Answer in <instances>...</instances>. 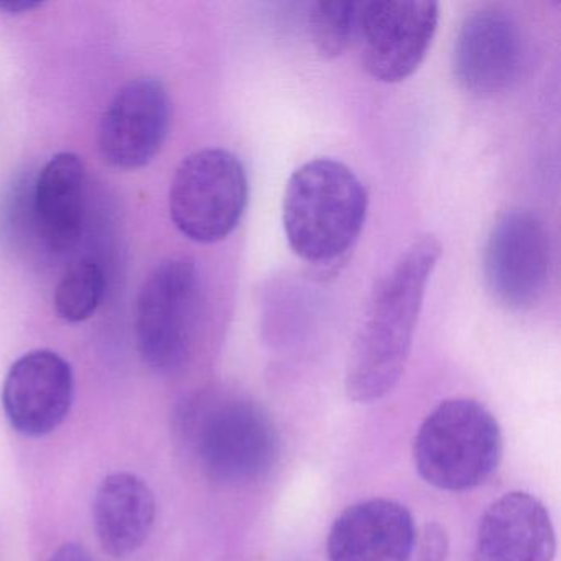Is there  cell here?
<instances>
[{
  "label": "cell",
  "mask_w": 561,
  "mask_h": 561,
  "mask_svg": "<svg viewBox=\"0 0 561 561\" xmlns=\"http://www.w3.org/2000/svg\"><path fill=\"white\" fill-rule=\"evenodd\" d=\"M448 550V534L442 525L432 522L416 534L409 561H446Z\"/></svg>",
  "instance_id": "ac0fdd59"
},
{
  "label": "cell",
  "mask_w": 561,
  "mask_h": 561,
  "mask_svg": "<svg viewBox=\"0 0 561 561\" xmlns=\"http://www.w3.org/2000/svg\"><path fill=\"white\" fill-rule=\"evenodd\" d=\"M442 254V242L435 236H423L377 284L347 359L344 386L354 402H376L399 383L426 287Z\"/></svg>",
  "instance_id": "6da1fadb"
},
{
  "label": "cell",
  "mask_w": 561,
  "mask_h": 561,
  "mask_svg": "<svg viewBox=\"0 0 561 561\" xmlns=\"http://www.w3.org/2000/svg\"><path fill=\"white\" fill-rule=\"evenodd\" d=\"M439 22V5L423 0L357 2L356 38L367 73L400 83L425 60Z\"/></svg>",
  "instance_id": "ba28073f"
},
{
  "label": "cell",
  "mask_w": 561,
  "mask_h": 561,
  "mask_svg": "<svg viewBox=\"0 0 561 561\" xmlns=\"http://www.w3.org/2000/svg\"><path fill=\"white\" fill-rule=\"evenodd\" d=\"M87 205V167L80 156L61 152L38 173L31 195V221L42 244L55 254L80 239Z\"/></svg>",
  "instance_id": "5bb4252c"
},
{
  "label": "cell",
  "mask_w": 561,
  "mask_h": 561,
  "mask_svg": "<svg viewBox=\"0 0 561 561\" xmlns=\"http://www.w3.org/2000/svg\"><path fill=\"white\" fill-rule=\"evenodd\" d=\"M550 271L545 222L520 208L499 216L482 252V275L492 298L507 310H530L543 298Z\"/></svg>",
  "instance_id": "52a82bcc"
},
{
  "label": "cell",
  "mask_w": 561,
  "mask_h": 561,
  "mask_svg": "<svg viewBox=\"0 0 561 561\" xmlns=\"http://www.w3.org/2000/svg\"><path fill=\"white\" fill-rule=\"evenodd\" d=\"M501 455L497 420L471 399L439 403L413 443V461L423 481L449 492L481 485L497 469Z\"/></svg>",
  "instance_id": "3957f363"
},
{
  "label": "cell",
  "mask_w": 561,
  "mask_h": 561,
  "mask_svg": "<svg viewBox=\"0 0 561 561\" xmlns=\"http://www.w3.org/2000/svg\"><path fill=\"white\" fill-rule=\"evenodd\" d=\"M152 489L129 472L104 479L94 497L93 518L98 540L107 554L126 558L142 547L156 522Z\"/></svg>",
  "instance_id": "9a60e30c"
},
{
  "label": "cell",
  "mask_w": 561,
  "mask_h": 561,
  "mask_svg": "<svg viewBox=\"0 0 561 561\" xmlns=\"http://www.w3.org/2000/svg\"><path fill=\"white\" fill-rule=\"evenodd\" d=\"M367 198L356 173L331 159H317L295 170L285 188L282 222L291 251L310 262L343 257L366 222Z\"/></svg>",
  "instance_id": "7a4b0ae2"
},
{
  "label": "cell",
  "mask_w": 561,
  "mask_h": 561,
  "mask_svg": "<svg viewBox=\"0 0 561 561\" xmlns=\"http://www.w3.org/2000/svg\"><path fill=\"white\" fill-rule=\"evenodd\" d=\"M202 308V278L186 257L160 262L136 301V337L140 356L157 373L172 374L188 363Z\"/></svg>",
  "instance_id": "5b68a950"
},
{
  "label": "cell",
  "mask_w": 561,
  "mask_h": 561,
  "mask_svg": "<svg viewBox=\"0 0 561 561\" xmlns=\"http://www.w3.org/2000/svg\"><path fill=\"white\" fill-rule=\"evenodd\" d=\"M249 180L241 159L225 149L186 157L170 186V216L190 241L213 244L228 238L244 216Z\"/></svg>",
  "instance_id": "8992f818"
},
{
  "label": "cell",
  "mask_w": 561,
  "mask_h": 561,
  "mask_svg": "<svg viewBox=\"0 0 561 561\" xmlns=\"http://www.w3.org/2000/svg\"><path fill=\"white\" fill-rule=\"evenodd\" d=\"M170 116L172 103L162 81H130L117 91L101 121V156L114 169H142L162 149Z\"/></svg>",
  "instance_id": "30bf717a"
},
{
  "label": "cell",
  "mask_w": 561,
  "mask_h": 561,
  "mask_svg": "<svg viewBox=\"0 0 561 561\" xmlns=\"http://www.w3.org/2000/svg\"><path fill=\"white\" fill-rule=\"evenodd\" d=\"M357 2H313L308 11V31L314 50L324 60H333L356 38Z\"/></svg>",
  "instance_id": "e0dca14e"
},
{
  "label": "cell",
  "mask_w": 561,
  "mask_h": 561,
  "mask_svg": "<svg viewBox=\"0 0 561 561\" xmlns=\"http://www.w3.org/2000/svg\"><path fill=\"white\" fill-rule=\"evenodd\" d=\"M50 561H93L91 554L81 545L68 543L55 551Z\"/></svg>",
  "instance_id": "d6986e66"
},
{
  "label": "cell",
  "mask_w": 561,
  "mask_h": 561,
  "mask_svg": "<svg viewBox=\"0 0 561 561\" xmlns=\"http://www.w3.org/2000/svg\"><path fill=\"white\" fill-rule=\"evenodd\" d=\"M554 551L545 505L527 492H507L482 515L472 561H553Z\"/></svg>",
  "instance_id": "4fadbf2b"
},
{
  "label": "cell",
  "mask_w": 561,
  "mask_h": 561,
  "mask_svg": "<svg viewBox=\"0 0 561 561\" xmlns=\"http://www.w3.org/2000/svg\"><path fill=\"white\" fill-rule=\"evenodd\" d=\"M70 363L54 351L38 350L12 364L2 403L9 422L22 435L44 436L67 420L73 405Z\"/></svg>",
  "instance_id": "8fae6325"
},
{
  "label": "cell",
  "mask_w": 561,
  "mask_h": 561,
  "mask_svg": "<svg viewBox=\"0 0 561 561\" xmlns=\"http://www.w3.org/2000/svg\"><path fill=\"white\" fill-rule=\"evenodd\" d=\"M188 430L203 472L221 484L255 481L277 461V430L267 412L245 397L199 400Z\"/></svg>",
  "instance_id": "277c9868"
},
{
  "label": "cell",
  "mask_w": 561,
  "mask_h": 561,
  "mask_svg": "<svg viewBox=\"0 0 561 561\" xmlns=\"http://www.w3.org/2000/svg\"><path fill=\"white\" fill-rule=\"evenodd\" d=\"M416 530L405 505L369 499L347 507L328 537L330 561H409Z\"/></svg>",
  "instance_id": "7c38bea8"
},
{
  "label": "cell",
  "mask_w": 561,
  "mask_h": 561,
  "mask_svg": "<svg viewBox=\"0 0 561 561\" xmlns=\"http://www.w3.org/2000/svg\"><path fill=\"white\" fill-rule=\"evenodd\" d=\"M524 60V35L508 12L482 8L462 21L451 67L466 93L489 98L511 90L520 78Z\"/></svg>",
  "instance_id": "9c48e42d"
},
{
  "label": "cell",
  "mask_w": 561,
  "mask_h": 561,
  "mask_svg": "<svg viewBox=\"0 0 561 561\" xmlns=\"http://www.w3.org/2000/svg\"><path fill=\"white\" fill-rule=\"evenodd\" d=\"M42 8V2H32V0H9V2H0V11L8 14H24L35 9Z\"/></svg>",
  "instance_id": "ffe728a7"
},
{
  "label": "cell",
  "mask_w": 561,
  "mask_h": 561,
  "mask_svg": "<svg viewBox=\"0 0 561 561\" xmlns=\"http://www.w3.org/2000/svg\"><path fill=\"white\" fill-rule=\"evenodd\" d=\"M106 294L103 268L93 261H81L64 275L55 288V311L68 323L90 320Z\"/></svg>",
  "instance_id": "2e32d148"
}]
</instances>
